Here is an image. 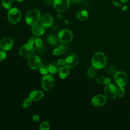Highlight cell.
<instances>
[{
    "label": "cell",
    "mask_w": 130,
    "mask_h": 130,
    "mask_svg": "<svg viewBox=\"0 0 130 130\" xmlns=\"http://www.w3.org/2000/svg\"><path fill=\"white\" fill-rule=\"evenodd\" d=\"M49 129H50V125L48 122L44 121L41 123V124L40 125V129H41V130H43V129L49 130Z\"/></svg>",
    "instance_id": "4316f807"
},
{
    "label": "cell",
    "mask_w": 130,
    "mask_h": 130,
    "mask_svg": "<svg viewBox=\"0 0 130 130\" xmlns=\"http://www.w3.org/2000/svg\"><path fill=\"white\" fill-rule=\"evenodd\" d=\"M39 71L41 74L43 75H46L49 72L48 67L46 64H41L39 67Z\"/></svg>",
    "instance_id": "cb8c5ba5"
},
{
    "label": "cell",
    "mask_w": 130,
    "mask_h": 130,
    "mask_svg": "<svg viewBox=\"0 0 130 130\" xmlns=\"http://www.w3.org/2000/svg\"><path fill=\"white\" fill-rule=\"evenodd\" d=\"M44 93L43 91L40 90H35L31 91L29 95V98L34 101H38L43 98Z\"/></svg>",
    "instance_id": "9a60e30c"
},
{
    "label": "cell",
    "mask_w": 130,
    "mask_h": 130,
    "mask_svg": "<svg viewBox=\"0 0 130 130\" xmlns=\"http://www.w3.org/2000/svg\"><path fill=\"white\" fill-rule=\"evenodd\" d=\"M41 25L45 27H50L53 23V19L52 16L49 14L43 15L40 19Z\"/></svg>",
    "instance_id": "5bb4252c"
},
{
    "label": "cell",
    "mask_w": 130,
    "mask_h": 130,
    "mask_svg": "<svg viewBox=\"0 0 130 130\" xmlns=\"http://www.w3.org/2000/svg\"><path fill=\"white\" fill-rule=\"evenodd\" d=\"M31 104V100L29 98L25 99L22 103V107L24 108H26L29 107Z\"/></svg>",
    "instance_id": "83f0119b"
},
{
    "label": "cell",
    "mask_w": 130,
    "mask_h": 130,
    "mask_svg": "<svg viewBox=\"0 0 130 130\" xmlns=\"http://www.w3.org/2000/svg\"><path fill=\"white\" fill-rule=\"evenodd\" d=\"M32 31L35 35L39 36H42L44 34L45 30L43 26L42 25L36 24L33 25V27L32 28Z\"/></svg>",
    "instance_id": "2e32d148"
},
{
    "label": "cell",
    "mask_w": 130,
    "mask_h": 130,
    "mask_svg": "<svg viewBox=\"0 0 130 130\" xmlns=\"http://www.w3.org/2000/svg\"><path fill=\"white\" fill-rule=\"evenodd\" d=\"M106 98L103 94H97L95 95L91 100L92 105L98 107L103 106L106 103Z\"/></svg>",
    "instance_id": "7c38bea8"
},
{
    "label": "cell",
    "mask_w": 130,
    "mask_h": 130,
    "mask_svg": "<svg viewBox=\"0 0 130 130\" xmlns=\"http://www.w3.org/2000/svg\"><path fill=\"white\" fill-rule=\"evenodd\" d=\"M96 81L98 83L101 84H108L110 83L111 79L109 77H99Z\"/></svg>",
    "instance_id": "44dd1931"
},
{
    "label": "cell",
    "mask_w": 130,
    "mask_h": 130,
    "mask_svg": "<svg viewBox=\"0 0 130 130\" xmlns=\"http://www.w3.org/2000/svg\"><path fill=\"white\" fill-rule=\"evenodd\" d=\"M52 54L54 56H57L60 54V51L59 49L57 48H56L53 50V51L52 52Z\"/></svg>",
    "instance_id": "1f68e13d"
},
{
    "label": "cell",
    "mask_w": 130,
    "mask_h": 130,
    "mask_svg": "<svg viewBox=\"0 0 130 130\" xmlns=\"http://www.w3.org/2000/svg\"><path fill=\"white\" fill-rule=\"evenodd\" d=\"M49 43L52 45H56L58 43V39L55 36H50L47 39Z\"/></svg>",
    "instance_id": "7402d4cb"
},
{
    "label": "cell",
    "mask_w": 130,
    "mask_h": 130,
    "mask_svg": "<svg viewBox=\"0 0 130 130\" xmlns=\"http://www.w3.org/2000/svg\"><path fill=\"white\" fill-rule=\"evenodd\" d=\"M35 40H34L33 38H31L28 41V44L30 45V46H33V45L35 43Z\"/></svg>",
    "instance_id": "836d02e7"
},
{
    "label": "cell",
    "mask_w": 130,
    "mask_h": 130,
    "mask_svg": "<svg viewBox=\"0 0 130 130\" xmlns=\"http://www.w3.org/2000/svg\"><path fill=\"white\" fill-rule=\"evenodd\" d=\"M120 1L122 3H126L128 2V0H120Z\"/></svg>",
    "instance_id": "74e56055"
},
{
    "label": "cell",
    "mask_w": 130,
    "mask_h": 130,
    "mask_svg": "<svg viewBox=\"0 0 130 130\" xmlns=\"http://www.w3.org/2000/svg\"><path fill=\"white\" fill-rule=\"evenodd\" d=\"M32 120L34 121L37 122L39 121V120H40V116H38V115H35L32 117Z\"/></svg>",
    "instance_id": "d6a6232c"
},
{
    "label": "cell",
    "mask_w": 130,
    "mask_h": 130,
    "mask_svg": "<svg viewBox=\"0 0 130 130\" xmlns=\"http://www.w3.org/2000/svg\"><path fill=\"white\" fill-rule=\"evenodd\" d=\"M21 17V13L20 11L16 8H12L10 9L8 13V18L9 21L13 24L18 23Z\"/></svg>",
    "instance_id": "3957f363"
},
{
    "label": "cell",
    "mask_w": 130,
    "mask_h": 130,
    "mask_svg": "<svg viewBox=\"0 0 130 130\" xmlns=\"http://www.w3.org/2000/svg\"><path fill=\"white\" fill-rule=\"evenodd\" d=\"M59 65L58 62H51L48 67L49 72L52 74H55L59 72Z\"/></svg>",
    "instance_id": "e0dca14e"
},
{
    "label": "cell",
    "mask_w": 130,
    "mask_h": 130,
    "mask_svg": "<svg viewBox=\"0 0 130 130\" xmlns=\"http://www.w3.org/2000/svg\"><path fill=\"white\" fill-rule=\"evenodd\" d=\"M13 43V41L12 38L9 37H6L4 38L1 40L0 43V47L3 50L8 51L12 48Z\"/></svg>",
    "instance_id": "4fadbf2b"
},
{
    "label": "cell",
    "mask_w": 130,
    "mask_h": 130,
    "mask_svg": "<svg viewBox=\"0 0 130 130\" xmlns=\"http://www.w3.org/2000/svg\"><path fill=\"white\" fill-rule=\"evenodd\" d=\"M125 91L123 86H119L117 88V94L119 98H122L124 95Z\"/></svg>",
    "instance_id": "d4e9b609"
},
{
    "label": "cell",
    "mask_w": 130,
    "mask_h": 130,
    "mask_svg": "<svg viewBox=\"0 0 130 130\" xmlns=\"http://www.w3.org/2000/svg\"><path fill=\"white\" fill-rule=\"evenodd\" d=\"M114 80L119 86H124L127 83L128 77L125 72L118 71L114 75Z\"/></svg>",
    "instance_id": "5b68a950"
},
{
    "label": "cell",
    "mask_w": 130,
    "mask_h": 130,
    "mask_svg": "<svg viewBox=\"0 0 130 130\" xmlns=\"http://www.w3.org/2000/svg\"><path fill=\"white\" fill-rule=\"evenodd\" d=\"M40 18V12L37 9L29 11L25 16V21L30 25H34L38 23Z\"/></svg>",
    "instance_id": "7a4b0ae2"
},
{
    "label": "cell",
    "mask_w": 130,
    "mask_h": 130,
    "mask_svg": "<svg viewBox=\"0 0 130 130\" xmlns=\"http://www.w3.org/2000/svg\"><path fill=\"white\" fill-rule=\"evenodd\" d=\"M87 75L88 77L90 79H93L95 78L96 75V71L95 68H94L93 66L89 67L87 69Z\"/></svg>",
    "instance_id": "ffe728a7"
},
{
    "label": "cell",
    "mask_w": 130,
    "mask_h": 130,
    "mask_svg": "<svg viewBox=\"0 0 130 130\" xmlns=\"http://www.w3.org/2000/svg\"><path fill=\"white\" fill-rule=\"evenodd\" d=\"M34 52V49L32 46L25 44L22 46L19 50V53L21 56L24 58H29L32 55Z\"/></svg>",
    "instance_id": "9c48e42d"
},
{
    "label": "cell",
    "mask_w": 130,
    "mask_h": 130,
    "mask_svg": "<svg viewBox=\"0 0 130 130\" xmlns=\"http://www.w3.org/2000/svg\"><path fill=\"white\" fill-rule=\"evenodd\" d=\"M58 48L59 49V50L60 51V54H63L64 53L65 51H66V47L64 45L60 44L58 46Z\"/></svg>",
    "instance_id": "4dcf8cb0"
},
{
    "label": "cell",
    "mask_w": 130,
    "mask_h": 130,
    "mask_svg": "<svg viewBox=\"0 0 130 130\" xmlns=\"http://www.w3.org/2000/svg\"><path fill=\"white\" fill-rule=\"evenodd\" d=\"M28 64L31 69L37 70L41 65V60L38 56L32 55L29 58Z\"/></svg>",
    "instance_id": "8fae6325"
},
{
    "label": "cell",
    "mask_w": 130,
    "mask_h": 130,
    "mask_svg": "<svg viewBox=\"0 0 130 130\" xmlns=\"http://www.w3.org/2000/svg\"><path fill=\"white\" fill-rule=\"evenodd\" d=\"M69 75V68L65 66H63L59 69V76L60 78L64 79L67 78Z\"/></svg>",
    "instance_id": "ac0fdd59"
},
{
    "label": "cell",
    "mask_w": 130,
    "mask_h": 130,
    "mask_svg": "<svg viewBox=\"0 0 130 130\" xmlns=\"http://www.w3.org/2000/svg\"><path fill=\"white\" fill-rule=\"evenodd\" d=\"M16 1L18 2H22L23 0H16Z\"/></svg>",
    "instance_id": "f35d334b"
},
{
    "label": "cell",
    "mask_w": 130,
    "mask_h": 130,
    "mask_svg": "<svg viewBox=\"0 0 130 130\" xmlns=\"http://www.w3.org/2000/svg\"><path fill=\"white\" fill-rule=\"evenodd\" d=\"M74 3H80L82 0H71Z\"/></svg>",
    "instance_id": "8d00e7d4"
},
{
    "label": "cell",
    "mask_w": 130,
    "mask_h": 130,
    "mask_svg": "<svg viewBox=\"0 0 130 130\" xmlns=\"http://www.w3.org/2000/svg\"><path fill=\"white\" fill-rule=\"evenodd\" d=\"M58 63L59 64V65L60 66H62L63 64H65V60L63 59H60L58 60Z\"/></svg>",
    "instance_id": "e575fe53"
},
{
    "label": "cell",
    "mask_w": 130,
    "mask_h": 130,
    "mask_svg": "<svg viewBox=\"0 0 130 130\" xmlns=\"http://www.w3.org/2000/svg\"><path fill=\"white\" fill-rule=\"evenodd\" d=\"M58 39L63 43H68L70 42L73 38V35L71 31L68 29H62L58 34Z\"/></svg>",
    "instance_id": "ba28073f"
},
{
    "label": "cell",
    "mask_w": 130,
    "mask_h": 130,
    "mask_svg": "<svg viewBox=\"0 0 130 130\" xmlns=\"http://www.w3.org/2000/svg\"><path fill=\"white\" fill-rule=\"evenodd\" d=\"M106 72L109 75H114L116 73V68L115 66L109 65L106 69Z\"/></svg>",
    "instance_id": "603a6c76"
},
{
    "label": "cell",
    "mask_w": 130,
    "mask_h": 130,
    "mask_svg": "<svg viewBox=\"0 0 130 130\" xmlns=\"http://www.w3.org/2000/svg\"><path fill=\"white\" fill-rule=\"evenodd\" d=\"M55 81L53 77L50 75H45L42 79L41 84L45 90H50L54 86Z\"/></svg>",
    "instance_id": "8992f818"
},
{
    "label": "cell",
    "mask_w": 130,
    "mask_h": 130,
    "mask_svg": "<svg viewBox=\"0 0 130 130\" xmlns=\"http://www.w3.org/2000/svg\"><path fill=\"white\" fill-rule=\"evenodd\" d=\"M35 44H36L37 47H41V46H42L43 41H42L41 39L37 38V39H35Z\"/></svg>",
    "instance_id": "f1b7e54d"
},
{
    "label": "cell",
    "mask_w": 130,
    "mask_h": 130,
    "mask_svg": "<svg viewBox=\"0 0 130 130\" xmlns=\"http://www.w3.org/2000/svg\"><path fill=\"white\" fill-rule=\"evenodd\" d=\"M78 62V57L75 54L68 56L65 59V66L68 68H73Z\"/></svg>",
    "instance_id": "30bf717a"
},
{
    "label": "cell",
    "mask_w": 130,
    "mask_h": 130,
    "mask_svg": "<svg viewBox=\"0 0 130 130\" xmlns=\"http://www.w3.org/2000/svg\"><path fill=\"white\" fill-rule=\"evenodd\" d=\"M3 7L7 9H11L12 7V3L11 0H2V1Z\"/></svg>",
    "instance_id": "484cf974"
},
{
    "label": "cell",
    "mask_w": 130,
    "mask_h": 130,
    "mask_svg": "<svg viewBox=\"0 0 130 130\" xmlns=\"http://www.w3.org/2000/svg\"><path fill=\"white\" fill-rule=\"evenodd\" d=\"M107 59L106 55L102 52H98L94 54L92 58V66L96 69L105 67L107 64Z\"/></svg>",
    "instance_id": "6da1fadb"
},
{
    "label": "cell",
    "mask_w": 130,
    "mask_h": 130,
    "mask_svg": "<svg viewBox=\"0 0 130 130\" xmlns=\"http://www.w3.org/2000/svg\"><path fill=\"white\" fill-rule=\"evenodd\" d=\"M113 4L116 7H119V6H121V5L120 4H119V3L116 2V1H112Z\"/></svg>",
    "instance_id": "d590c367"
},
{
    "label": "cell",
    "mask_w": 130,
    "mask_h": 130,
    "mask_svg": "<svg viewBox=\"0 0 130 130\" xmlns=\"http://www.w3.org/2000/svg\"><path fill=\"white\" fill-rule=\"evenodd\" d=\"M77 18L81 21L86 20L88 17V13L85 10H81L79 11L77 14Z\"/></svg>",
    "instance_id": "d6986e66"
},
{
    "label": "cell",
    "mask_w": 130,
    "mask_h": 130,
    "mask_svg": "<svg viewBox=\"0 0 130 130\" xmlns=\"http://www.w3.org/2000/svg\"><path fill=\"white\" fill-rule=\"evenodd\" d=\"M70 4V0H54L53 6L58 12H64L69 8Z\"/></svg>",
    "instance_id": "277c9868"
},
{
    "label": "cell",
    "mask_w": 130,
    "mask_h": 130,
    "mask_svg": "<svg viewBox=\"0 0 130 130\" xmlns=\"http://www.w3.org/2000/svg\"><path fill=\"white\" fill-rule=\"evenodd\" d=\"M105 93L106 97L111 101L115 100L117 94V88L113 84H108L105 88Z\"/></svg>",
    "instance_id": "52a82bcc"
},
{
    "label": "cell",
    "mask_w": 130,
    "mask_h": 130,
    "mask_svg": "<svg viewBox=\"0 0 130 130\" xmlns=\"http://www.w3.org/2000/svg\"><path fill=\"white\" fill-rule=\"evenodd\" d=\"M7 56V53L4 51H0V61L4 60Z\"/></svg>",
    "instance_id": "f546056e"
},
{
    "label": "cell",
    "mask_w": 130,
    "mask_h": 130,
    "mask_svg": "<svg viewBox=\"0 0 130 130\" xmlns=\"http://www.w3.org/2000/svg\"><path fill=\"white\" fill-rule=\"evenodd\" d=\"M0 10H1V6H0Z\"/></svg>",
    "instance_id": "ab89813d"
},
{
    "label": "cell",
    "mask_w": 130,
    "mask_h": 130,
    "mask_svg": "<svg viewBox=\"0 0 130 130\" xmlns=\"http://www.w3.org/2000/svg\"><path fill=\"white\" fill-rule=\"evenodd\" d=\"M12 1H15V0H12Z\"/></svg>",
    "instance_id": "60d3db41"
}]
</instances>
